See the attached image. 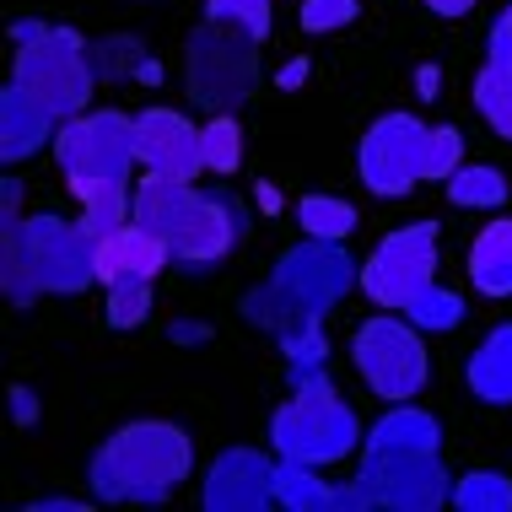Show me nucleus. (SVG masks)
Wrapping results in <instances>:
<instances>
[{"instance_id": "1", "label": "nucleus", "mask_w": 512, "mask_h": 512, "mask_svg": "<svg viewBox=\"0 0 512 512\" xmlns=\"http://www.w3.org/2000/svg\"><path fill=\"white\" fill-rule=\"evenodd\" d=\"M98 281V238L65 216H0V286L27 308L33 297H71Z\"/></svg>"}, {"instance_id": "2", "label": "nucleus", "mask_w": 512, "mask_h": 512, "mask_svg": "<svg viewBox=\"0 0 512 512\" xmlns=\"http://www.w3.org/2000/svg\"><path fill=\"white\" fill-rule=\"evenodd\" d=\"M351 286H362L356 259L345 254L340 243L308 238V243L286 248V254L275 259V270L238 302V308L254 329H270V335L281 340V335H297V329H324V313L335 308Z\"/></svg>"}, {"instance_id": "3", "label": "nucleus", "mask_w": 512, "mask_h": 512, "mask_svg": "<svg viewBox=\"0 0 512 512\" xmlns=\"http://www.w3.org/2000/svg\"><path fill=\"white\" fill-rule=\"evenodd\" d=\"M195 475V442L173 421H130L92 453L87 486L98 502H168Z\"/></svg>"}, {"instance_id": "4", "label": "nucleus", "mask_w": 512, "mask_h": 512, "mask_svg": "<svg viewBox=\"0 0 512 512\" xmlns=\"http://www.w3.org/2000/svg\"><path fill=\"white\" fill-rule=\"evenodd\" d=\"M292 399L286 405H275L270 415V448L281 453V459H297V464H340L345 453L362 448V421H356V410L345 405L335 394V383L324 378V372H308V378L292 383Z\"/></svg>"}, {"instance_id": "5", "label": "nucleus", "mask_w": 512, "mask_h": 512, "mask_svg": "<svg viewBox=\"0 0 512 512\" xmlns=\"http://www.w3.org/2000/svg\"><path fill=\"white\" fill-rule=\"evenodd\" d=\"M11 38H17L11 81H17L22 92H33L44 108H54L60 119L87 114L92 87H98V71H92V54H87V44H81L71 27L11 22Z\"/></svg>"}, {"instance_id": "6", "label": "nucleus", "mask_w": 512, "mask_h": 512, "mask_svg": "<svg viewBox=\"0 0 512 512\" xmlns=\"http://www.w3.org/2000/svg\"><path fill=\"white\" fill-rule=\"evenodd\" d=\"M189 98L211 114H232L259 87V38L232 22H200L184 49Z\"/></svg>"}, {"instance_id": "7", "label": "nucleus", "mask_w": 512, "mask_h": 512, "mask_svg": "<svg viewBox=\"0 0 512 512\" xmlns=\"http://www.w3.org/2000/svg\"><path fill=\"white\" fill-rule=\"evenodd\" d=\"M54 162H60V173L71 189L114 184V178L130 184V168L141 162L135 157V114L92 108V114L65 119L60 135H54Z\"/></svg>"}, {"instance_id": "8", "label": "nucleus", "mask_w": 512, "mask_h": 512, "mask_svg": "<svg viewBox=\"0 0 512 512\" xmlns=\"http://www.w3.org/2000/svg\"><path fill=\"white\" fill-rule=\"evenodd\" d=\"M351 362L362 372V383L378 399H389V405H410L415 394L426 389V345H421V329L410 324V318H367L362 329L351 335Z\"/></svg>"}, {"instance_id": "9", "label": "nucleus", "mask_w": 512, "mask_h": 512, "mask_svg": "<svg viewBox=\"0 0 512 512\" xmlns=\"http://www.w3.org/2000/svg\"><path fill=\"white\" fill-rule=\"evenodd\" d=\"M426 151H432V124L415 114H383L356 146V178L378 200H405L415 184H426Z\"/></svg>"}, {"instance_id": "10", "label": "nucleus", "mask_w": 512, "mask_h": 512, "mask_svg": "<svg viewBox=\"0 0 512 512\" xmlns=\"http://www.w3.org/2000/svg\"><path fill=\"white\" fill-rule=\"evenodd\" d=\"M432 281H437V221L394 227L362 265V292L378 302V308H405V302Z\"/></svg>"}, {"instance_id": "11", "label": "nucleus", "mask_w": 512, "mask_h": 512, "mask_svg": "<svg viewBox=\"0 0 512 512\" xmlns=\"http://www.w3.org/2000/svg\"><path fill=\"white\" fill-rule=\"evenodd\" d=\"M356 486L372 507L389 512H437L453 496V475L442 469V453H389V459H362Z\"/></svg>"}, {"instance_id": "12", "label": "nucleus", "mask_w": 512, "mask_h": 512, "mask_svg": "<svg viewBox=\"0 0 512 512\" xmlns=\"http://www.w3.org/2000/svg\"><path fill=\"white\" fill-rule=\"evenodd\" d=\"M243 232H248L243 200H232L227 189H205L200 211L189 216V227L173 238V270L205 275V270L227 265V254L243 243Z\"/></svg>"}, {"instance_id": "13", "label": "nucleus", "mask_w": 512, "mask_h": 512, "mask_svg": "<svg viewBox=\"0 0 512 512\" xmlns=\"http://www.w3.org/2000/svg\"><path fill=\"white\" fill-rule=\"evenodd\" d=\"M205 512H265L275 507V464L259 448H227L205 469Z\"/></svg>"}, {"instance_id": "14", "label": "nucleus", "mask_w": 512, "mask_h": 512, "mask_svg": "<svg viewBox=\"0 0 512 512\" xmlns=\"http://www.w3.org/2000/svg\"><path fill=\"white\" fill-rule=\"evenodd\" d=\"M135 157H141L146 173L189 178V184H195V173H205L200 130L178 108H141L135 114Z\"/></svg>"}, {"instance_id": "15", "label": "nucleus", "mask_w": 512, "mask_h": 512, "mask_svg": "<svg viewBox=\"0 0 512 512\" xmlns=\"http://www.w3.org/2000/svg\"><path fill=\"white\" fill-rule=\"evenodd\" d=\"M275 507H286V512H372L356 475L345 486H329L318 475V464H297V459L275 464Z\"/></svg>"}, {"instance_id": "16", "label": "nucleus", "mask_w": 512, "mask_h": 512, "mask_svg": "<svg viewBox=\"0 0 512 512\" xmlns=\"http://www.w3.org/2000/svg\"><path fill=\"white\" fill-rule=\"evenodd\" d=\"M173 265V248L146 232L141 221H124L119 232L98 238V281L114 286V281H151L157 270Z\"/></svg>"}, {"instance_id": "17", "label": "nucleus", "mask_w": 512, "mask_h": 512, "mask_svg": "<svg viewBox=\"0 0 512 512\" xmlns=\"http://www.w3.org/2000/svg\"><path fill=\"white\" fill-rule=\"evenodd\" d=\"M60 124L65 119L54 114V108H44L33 92H22L17 81H11V87L0 92V157H6V162L38 157L44 146H54Z\"/></svg>"}, {"instance_id": "18", "label": "nucleus", "mask_w": 512, "mask_h": 512, "mask_svg": "<svg viewBox=\"0 0 512 512\" xmlns=\"http://www.w3.org/2000/svg\"><path fill=\"white\" fill-rule=\"evenodd\" d=\"M200 195H205V189H195L189 178L146 173L141 184H135V211H130V221H141L146 232H157V238L173 248V238L189 227V216L200 211Z\"/></svg>"}, {"instance_id": "19", "label": "nucleus", "mask_w": 512, "mask_h": 512, "mask_svg": "<svg viewBox=\"0 0 512 512\" xmlns=\"http://www.w3.org/2000/svg\"><path fill=\"white\" fill-rule=\"evenodd\" d=\"M389 453H442L437 415H426V410H415V405H394L362 437V459H389Z\"/></svg>"}, {"instance_id": "20", "label": "nucleus", "mask_w": 512, "mask_h": 512, "mask_svg": "<svg viewBox=\"0 0 512 512\" xmlns=\"http://www.w3.org/2000/svg\"><path fill=\"white\" fill-rule=\"evenodd\" d=\"M469 286L480 297H512V216H496L469 243Z\"/></svg>"}, {"instance_id": "21", "label": "nucleus", "mask_w": 512, "mask_h": 512, "mask_svg": "<svg viewBox=\"0 0 512 512\" xmlns=\"http://www.w3.org/2000/svg\"><path fill=\"white\" fill-rule=\"evenodd\" d=\"M464 378H469V394H475L480 405H512V324L491 329V335L475 345Z\"/></svg>"}, {"instance_id": "22", "label": "nucleus", "mask_w": 512, "mask_h": 512, "mask_svg": "<svg viewBox=\"0 0 512 512\" xmlns=\"http://www.w3.org/2000/svg\"><path fill=\"white\" fill-rule=\"evenodd\" d=\"M76 200H81V227H87L92 238L119 232L124 221H130V211H135V189L124 184V178H114V184H87V189H76Z\"/></svg>"}, {"instance_id": "23", "label": "nucleus", "mask_w": 512, "mask_h": 512, "mask_svg": "<svg viewBox=\"0 0 512 512\" xmlns=\"http://www.w3.org/2000/svg\"><path fill=\"white\" fill-rule=\"evenodd\" d=\"M448 200L464 205V211H502L507 205V173L491 168V162H469V168L448 173Z\"/></svg>"}, {"instance_id": "24", "label": "nucleus", "mask_w": 512, "mask_h": 512, "mask_svg": "<svg viewBox=\"0 0 512 512\" xmlns=\"http://www.w3.org/2000/svg\"><path fill=\"white\" fill-rule=\"evenodd\" d=\"M297 221H302V232L318 243H345L356 232V205L351 200H335V195H302L297 200Z\"/></svg>"}, {"instance_id": "25", "label": "nucleus", "mask_w": 512, "mask_h": 512, "mask_svg": "<svg viewBox=\"0 0 512 512\" xmlns=\"http://www.w3.org/2000/svg\"><path fill=\"white\" fill-rule=\"evenodd\" d=\"M469 98H475V114L491 124L502 141H512V71L507 65H491L475 76V87H469Z\"/></svg>"}, {"instance_id": "26", "label": "nucleus", "mask_w": 512, "mask_h": 512, "mask_svg": "<svg viewBox=\"0 0 512 512\" xmlns=\"http://www.w3.org/2000/svg\"><path fill=\"white\" fill-rule=\"evenodd\" d=\"M448 507H459V512H512V480L496 475V469H469V475L453 480Z\"/></svg>"}, {"instance_id": "27", "label": "nucleus", "mask_w": 512, "mask_h": 512, "mask_svg": "<svg viewBox=\"0 0 512 512\" xmlns=\"http://www.w3.org/2000/svg\"><path fill=\"white\" fill-rule=\"evenodd\" d=\"M399 313H405L421 335H442V329H453L464 318V302H459V292H448V286L432 281V286H421V292H415Z\"/></svg>"}, {"instance_id": "28", "label": "nucleus", "mask_w": 512, "mask_h": 512, "mask_svg": "<svg viewBox=\"0 0 512 512\" xmlns=\"http://www.w3.org/2000/svg\"><path fill=\"white\" fill-rule=\"evenodd\" d=\"M200 157H205V173H238V162H243V124L232 114H216L200 130Z\"/></svg>"}, {"instance_id": "29", "label": "nucleus", "mask_w": 512, "mask_h": 512, "mask_svg": "<svg viewBox=\"0 0 512 512\" xmlns=\"http://www.w3.org/2000/svg\"><path fill=\"white\" fill-rule=\"evenodd\" d=\"M87 54H92V71H98V81L103 76H151L141 38H98V44H87Z\"/></svg>"}, {"instance_id": "30", "label": "nucleus", "mask_w": 512, "mask_h": 512, "mask_svg": "<svg viewBox=\"0 0 512 512\" xmlns=\"http://www.w3.org/2000/svg\"><path fill=\"white\" fill-rule=\"evenodd\" d=\"M205 22H232L265 44L275 27V0H205Z\"/></svg>"}, {"instance_id": "31", "label": "nucleus", "mask_w": 512, "mask_h": 512, "mask_svg": "<svg viewBox=\"0 0 512 512\" xmlns=\"http://www.w3.org/2000/svg\"><path fill=\"white\" fill-rule=\"evenodd\" d=\"M151 313V281H114L108 286V324L114 329H135Z\"/></svg>"}, {"instance_id": "32", "label": "nucleus", "mask_w": 512, "mask_h": 512, "mask_svg": "<svg viewBox=\"0 0 512 512\" xmlns=\"http://www.w3.org/2000/svg\"><path fill=\"white\" fill-rule=\"evenodd\" d=\"M356 17H362V0H302V11H297L302 33H340Z\"/></svg>"}, {"instance_id": "33", "label": "nucleus", "mask_w": 512, "mask_h": 512, "mask_svg": "<svg viewBox=\"0 0 512 512\" xmlns=\"http://www.w3.org/2000/svg\"><path fill=\"white\" fill-rule=\"evenodd\" d=\"M464 168V135L453 124H432V151H426V178H448Z\"/></svg>"}, {"instance_id": "34", "label": "nucleus", "mask_w": 512, "mask_h": 512, "mask_svg": "<svg viewBox=\"0 0 512 512\" xmlns=\"http://www.w3.org/2000/svg\"><path fill=\"white\" fill-rule=\"evenodd\" d=\"M486 49H491V65H507V71H512V6H507L502 17L491 22V38H486Z\"/></svg>"}, {"instance_id": "35", "label": "nucleus", "mask_w": 512, "mask_h": 512, "mask_svg": "<svg viewBox=\"0 0 512 512\" xmlns=\"http://www.w3.org/2000/svg\"><path fill=\"white\" fill-rule=\"evenodd\" d=\"M426 11H437V17H469L475 0H426Z\"/></svg>"}, {"instance_id": "36", "label": "nucleus", "mask_w": 512, "mask_h": 512, "mask_svg": "<svg viewBox=\"0 0 512 512\" xmlns=\"http://www.w3.org/2000/svg\"><path fill=\"white\" fill-rule=\"evenodd\" d=\"M11 410H17V421H38V399H27V389H11Z\"/></svg>"}, {"instance_id": "37", "label": "nucleus", "mask_w": 512, "mask_h": 512, "mask_svg": "<svg viewBox=\"0 0 512 512\" xmlns=\"http://www.w3.org/2000/svg\"><path fill=\"white\" fill-rule=\"evenodd\" d=\"M0 205H6V216H22V184H17V178H6V189H0Z\"/></svg>"}]
</instances>
